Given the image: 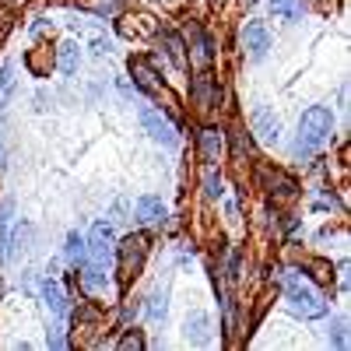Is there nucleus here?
<instances>
[{"label":"nucleus","mask_w":351,"mask_h":351,"mask_svg":"<svg viewBox=\"0 0 351 351\" xmlns=\"http://www.w3.org/2000/svg\"><path fill=\"white\" fill-rule=\"evenodd\" d=\"M46 344H49V348H67V337H64L60 330H53V334H46Z\"/></svg>","instance_id":"obj_23"},{"label":"nucleus","mask_w":351,"mask_h":351,"mask_svg":"<svg viewBox=\"0 0 351 351\" xmlns=\"http://www.w3.org/2000/svg\"><path fill=\"white\" fill-rule=\"evenodd\" d=\"M0 295H4V281H0Z\"/></svg>","instance_id":"obj_26"},{"label":"nucleus","mask_w":351,"mask_h":351,"mask_svg":"<svg viewBox=\"0 0 351 351\" xmlns=\"http://www.w3.org/2000/svg\"><path fill=\"white\" fill-rule=\"evenodd\" d=\"M81 285H84L88 291H102V288L109 285V278H106V271L99 267V263L92 260V263H81Z\"/></svg>","instance_id":"obj_13"},{"label":"nucleus","mask_w":351,"mask_h":351,"mask_svg":"<svg viewBox=\"0 0 351 351\" xmlns=\"http://www.w3.org/2000/svg\"><path fill=\"white\" fill-rule=\"evenodd\" d=\"M11 95H14V64H4L0 67V109H8Z\"/></svg>","instance_id":"obj_17"},{"label":"nucleus","mask_w":351,"mask_h":351,"mask_svg":"<svg viewBox=\"0 0 351 351\" xmlns=\"http://www.w3.org/2000/svg\"><path fill=\"white\" fill-rule=\"evenodd\" d=\"M77 64H81L77 43H60V49H56V67H60L64 74H77Z\"/></svg>","instance_id":"obj_12"},{"label":"nucleus","mask_w":351,"mask_h":351,"mask_svg":"<svg viewBox=\"0 0 351 351\" xmlns=\"http://www.w3.org/2000/svg\"><path fill=\"white\" fill-rule=\"evenodd\" d=\"M243 49L250 53L253 64H260L263 56H267V49H271V32H267V25H263V21H250V25L243 28Z\"/></svg>","instance_id":"obj_5"},{"label":"nucleus","mask_w":351,"mask_h":351,"mask_svg":"<svg viewBox=\"0 0 351 351\" xmlns=\"http://www.w3.org/2000/svg\"><path fill=\"white\" fill-rule=\"evenodd\" d=\"M186 341L190 344H211V319H208V313H190L186 316Z\"/></svg>","instance_id":"obj_11"},{"label":"nucleus","mask_w":351,"mask_h":351,"mask_svg":"<svg viewBox=\"0 0 351 351\" xmlns=\"http://www.w3.org/2000/svg\"><path fill=\"white\" fill-rule=\"evenodd\" d=\"M330 134H334V112L327 106H309L302 112V120H299V144H295V152L299 155L319 152L330 141Z\"/></svg>","instance_id":"obj_2"},{"label":"nucleus","mask_w":351,"mask_h":351,"mask_svg":"<svg viewBox=\"0 0 351 351\" xmlns=\"http://www.w3.org/2000/svg\"><path fill=\"white\" fill-rule=\"evenodd\" d=\"M162 43H165V53H169V60H172L176 67H186V56H183V43L176 39L172 32H165V36H162Z\"/></svg>","instance_id":"obj_19"},{"label":"nucleus","mask_w":351,"mask_h":351,"mask_svg":"<svg viewBox=\"0 0 351 351\" xmlns=\"http://www.w3.org/2000/svg\"><path fill=\"white\" fill-rule=\"evenodd\" d=\"M225 190H221V176H218V169H208L204 172V197L208 200H218Z\"/></svg>","instance_id":"obj_20"},{"label":"nucleus","mask_w":351,"mask_h":351,"mask_svg":"<svg viewBox=\"0 0 351 351\" xmlns=\"http://www.w3.org/2000/svg\"><path fill=\"white\" fill-rule=\"evenodd\" d=\"M64 260H67V263H74V267H77V263H84V260H88V246H84V236H77V232H71V236H67V246H64Z\"/></svg>","instance_id":"obj_15"},{"label":"nucleus","mask_w":351,"mask_h":351,"mask_svg":"<svg viewBox=\"0 0 351 351\" xmlns=\"http://www.w3.org/2000/svg\"><path fill=\"white\" fill-rule=\"evenodd\" d=\"M36 291H39V299H43V302H46V306H49L56 316H67V309H71V306H67V295H64V288L56 285L53 278H43Z\"/></svg>","instance_id":"obj_8"},{"label":"nucleus","mask_w":351,"mask_h":351,"mask_svg":"<svg viewBox=\"0 0 351 351\" xmlns=\"http://www.w3.org/2000/svg\"><path fill=\"white\" fill-rule=\"evenodd\" d=\"M197 99H200V109H211L215 106V88L208 77H197Z\"/></svg>","instance_id":"obj_21"},{"label":"nucleus","mask_w":351,"mask_h":351,"mask_svg":"<svg viewBox=\"0 0 351 351\" xmlns=\"http://www.w3.org/2000/svg\"><path fill=\"white\" fill-rule=\"evenodd\" d=\"M92 11L95 14H116V4L112 0H92Z\"/></svg>","instance_id":"obj_22"},{"label":"nucleus","mask_w":351,"mask_h":351,"mask_svg":"<svg viewBox=\"0 0 351 351\" xmlns=\"http://www.w3.org/2000/svg\"><path fill=\"white\" fill-rule=\"evenodd\" d=\"M271 14L281 21H295L302 18V0H271Z\"/></svg>","instance_id":"obj_16"},{"label":"nucleus","mask_w":351,"mask_h":351,"mask_svg":"<svg viewBox=\"0 0 351 351\" xmlns=\"http://www.w3.org/2000/svg\"><path fill=\"white\" fill-rule=\"evenodd\" d=\"M120 348H144V337H141V334H127V337L120 341Z\"/></svg>","instance_id":"obj_24"},{"label":"nucleus","mask_w":351,"mask_h":351,"mask_svg":"<svg viewBox=\"0 0 351 351\" xmlns=\"http://www.w3.org/2000/svg\"><path fill=\"white\" fill-rule=\"evenodd\" d=\"M130 74H134V88H141V92H148V95L162 92V81L155 77V71L148 67L144 56H130Z\"/></svg>","instance_id":"obj_7"},{"label":"nucleus","mask_w":351,"mask_h":351,"mask_svg":"<svg viewBox=\"0 0 351 351\" xmlns=\"http://www.w3.org/2000/svg\"><path fill=\"white\" fill-rule=\"evenodd\" d=\"M92 49H95V53L102 56V53H109V43H106L102 36H95V39H92Z\"/></svg>","instance_id":"obj_25"},{"label":"nucleus","mask_w":351,"mask_h":351,"mask_svg":"<svg viewBox=\"0 0 351 351\" xmlns=\"http://www.w3.org/2000/svg\"><path fill=\"white\" fill-rule=\"evenodd\" d=\"M144 256H148V236H127L123 246H120V271H123V278L141 271Z\"/></svg>","instance_id":"obj_4"},{"label":"nucleus","mask_w":351,"mask_h":351,"mask_svg":"<svg viewBox=\"0 0 351 351\" xmlns=\"http://www.w3.org/2000/svg\"><path fill=\"white\" fill-rule=\"evenodd\" d=\"M84 246H88V256H92L95 263L109 260V253H112V225L109 221H95L92 236L84 239Z\"/></svg>","instance_id":"obj_6"},{"label":"nucleus","mask_w":351,"mask_h":351,"mask_svg":"<svg viewBox=\"0 0 351 351\" xmlns=\"http://www.w3.org/2000/svg\"><path fill=\"white\" fill-rule=\"evenodd\" d=\"M253 134H260L263 141H278L281 137V123H278V116L267 106H256L253 109Z\"/></svg>","instance_id":"obj_9"},{"label":"nucleus","mask_w":351,"mask_h":351,"mask_svg":"<svg viewBox=\"0 0 351 351\" xmlns=\"http://www.w3.org/2000/svg\"><path fill=\"white\" fill-rule=\"evenodd\" d=\"M200 152H204V158H208V162H218V155H221V134L215 127L200 130Z\"/></svg>","instance_id":"obj_14"},{"label":"nucleus","mask_w":351,"mask_h":351,"mask_svg":"<svg viewBox=\"0 0 351 351\" xmlns=\"http://www.w3.org/2000/svg\"><path fill=\"white\" fill-rule=\"evenodd\" d=\"M141 127H144V134H148L152 141H158V144H165V148H172L176 141V127L162 116V109H155V106H144L141 109Z\"/></svg>","instance_id":"obj_3"},{"label":"nucleus","mask_w":351,"mask_h":351,"mask_svg":"<svg viewBox=\"0 0 351 351\" xmlns=\"http://www.w3.org/2000/svg\"><path fill=\"white\" fill-rule=\"evenodd\" d=\"M134 215H137L141 225H158V221L165 218V204H162L158 197H137Z\"/></svg>","instance_id":"obj_10"},{"label":"nucleus","mask_w":351,"mask_h":351,"mask_svg":"<svg viewBox=\"0 0 351 351\" xmlns=\"http://www.w3.org/2000/svg\"><path fill=\"white\" fill-rule=\"evenodd\" d=\"M285 302H288L291 313L302 316V319H319V316H327V309H330L327 299L295 271L285 274Z\"/></svg>","instance_id":"obj_1"},{"label":"nucleus","mask_w":351,"mask_h":351,"mask_svg":"<svg viewBox=\"0 0 351 351\" xmlns=\"http://www.w3.org/2000/svg\"><path fill=\"white\" fill-rule=\"evenodd\" d=\"M148 316H152V324H165V316H169V291H155L152 302H148Z\"/></svg>","instance_id":"obj_18"}]
</instances>
